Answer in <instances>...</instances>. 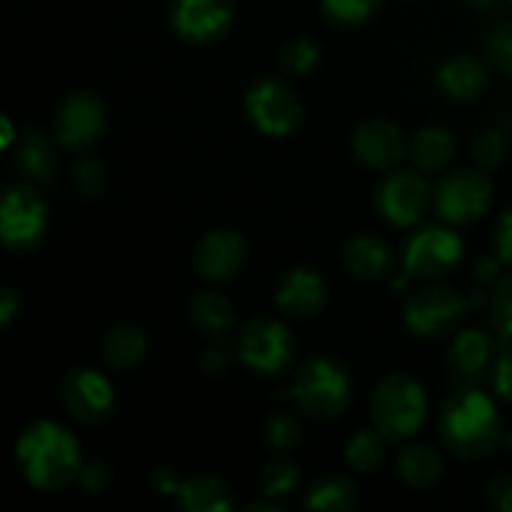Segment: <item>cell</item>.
Segmentation results:
<instances>
[{
  "instance_id": "obj_41",
  "label": "cell",
  "mask_w": 512,
  "mask_h": 512,
  "mask_svg": "<svg viewBox=\"0 0 512 512\" xmlns=\"http://www.w3.org/2000/svg\"><path fill=\"white\" fill-rule=\"evenodd\" d=\"M183 480V475L175 468H170V465H158L148 475L150 490L155 495H160V498H175L180 493V488H183Z\"/></svg>"
},
{
  "instance_id": "obj_30",
  "label": "cell",
  "mask_w": 512,
  "mask_h": 512,
  "mask_svg": "<svg viewBox=\"0 0 512 512\" xmlns=\"http://www.w3.org/2000/svg\"><path fill=\"white\" fill-rule=\"evenodd\" d=\"M323 60V45L310 35H295L280 48L278 65L288 78H308Z\"/></svg>"
},
{
  "instance_id": "obj_29",
  "label": "cell",
  "mask_w": 512,
  "mask_h": 512,
  "mask_svg": "<svg viewBox=\"0 0 512 512\" xmlns=\"http://www.w3.org/2000/svg\"><path fill=\"white\" fill-rule=\"evenodd\" d=\"M300 483H303V470H300L298 463L285 458V455L268 460L258 475L260 495H268V498L280 500V503L293 498L300 490Z\"/></svg>"
},
{
  "instance_id": "obj_1",
  "label": "cell",
  "mask_w": 512,
  "mask_h": 512,
  "mask_svg": "<svg viewBox=\"0 0 512 512\" xmlns=\"http://www.w3.org/2000/svg\"><path fill=\"white\" fill-rule=\"evenodd\" d=\"M15 465L28 485L40 493H58L78 483L83 470V445L68 425L38 418L15 438Z\"/></svg>"
},
{
  "instance_id": "obj_10",
  "label": "cell",
  "mask_w": 512,
  "mask_h": 512,
  "mask_svg": "<svg viewBox=\"0 0 512 512\" xmlns=\"http://www.w3.org/2000/svg\"><path fill=\"white\" fill-rule=\"evenodd\" d=\"M373 208L390 228L410 230L433 210V185L418 168L388 170L375 185Z\"/></svg>"
},
{
  "instance_id": "obj_37",
  "label": "cell",
  "mask_w": 512,
  "mask_h": 512,
  "mask_svg": "<svg viewBox=\"0 0 512 512\" xmlns=\"http://www.w3.org/2000/svg\"><path fill=\"white\" fill-rule=\"evenodd\" d=\"M488 375L495 398L512 405V345H505L503 350H498Z\"/></svg>"
},
{
  "instance_id": "obj_2",
  "label": "cell",
  "mask_w": 512,
  "mask_h": 512,
  "mask_svg": "<svg viewBox=\"0 0 512 512\" xmlns=\"http://www.w3.org/2000/svg\"><path fill=\"white\" fill-rule=\"evenodd\" d=\"M438 433L445 450L460 460H485L503 443L498 403L480 388H460L440 410Z\"/></svg>"
},
{
  "instance_id": "obj_9",
  "label": "cell",
  "mask_w": 512,
  "mask_h": 512,
  "mask_svg": "<svg viewBox=\"0 0 512 512\" xmlns=\"http://www.w3.org/2000/svg\"><path fill=\"white\" fill-rule=\"evenodd\" d=\"M50 228L48 200L38 185L20 180L5 188L0 205V240L10 255H28L45 240Z\"/></svg>"
},
{
  "instance_id": "obj_7",
  "label": "cell",
  "mask_w": 512,
  "mask_h": 512,
  "mask_svg": "<svg viewBox=\"0 0 512 512\" xmlns=\"http://www.w3.org/2000/svg\"><path fill=\"white\" fill-rule=\"evenodd\" d=\"M235 353L240 363L255 375L278 378L288 373L298 360V340L283 320L255 315L238 328Z\"/></svg>"
},
{
  "instance_id": "obj_24",
  "label": "cell",
  "mask_w": 512,
  "mask_h": 512,
  "mask_svg": "<svg viewBox=\"0 0 512 512\" xmlns=\"http://www.w3.org/2000/svg\"><path fill=\"white\" fill-rule=\"evenodd\" d=\"M175 503L185 512H230L238 508L235 493L225 480L210 473H195L183 480Z\"/></svg>"
},
{
  "instance_id": "obj_23",
  "label": "cell",
  "mask_w": 512,
  "mask_h": 512,
  "mask_svg": "<svg viewBox=\"0 0 512 512\" xmlns=\"http://www.w3.org/2000/svg\"><path fill=\"white\" fill-rule=\"evenodd\" d=\"M148 333L135 323H115L100 340L105 365L115 373H128L148 358Z\"/></svg>"
},
{
  "instance_id": "obj_26",
  "label": "cell",
  "mask_w": 512,
  "mask_h": 512,
  "mask_svg": "<svg viewBox=\"0 0 512 512\" xmlns=\"http://www.w3.org/2000/svg\"><path fill=\"white\" fill-rule=\"evenodd\" d=\"M455 153H458L455 135L443 125H425V128L415 130L410 138V163L413 168L423 170L425 175L443 173L455 160Z\"/></svg>"
},
{
  "instance_id": "obj_12",
  "label": "cell",
  "mask_w": 512,
  "mask_h": 512,
  "mask_svg": "<svg viewBox=\"0 0 512 512\" xmlns=\"http://www.w3.org/2000/svg\"><path fill=\"white\" fill-rule=\"evenodd\" d=\"M108 130V108L95 90H70L55 105L50 133L68 153L88 155L100 145Z\"/></svg>"
},
{
  "instance_id": "obj_15",
  "label": "cell",
  "mask_w": 512,
  "mask_h": 512,
  "mask_svg": "<svg viewBox=\"0 0 512 512\" xmlns=\"http://www.w3.org/2000/svg\"><path fill=\"white\" fill-rule=\"evenodd\" d=\"M350 150L365 168L388 173L400 168L410 153V140L405 130L390 118H365L350 133Z\"/></svg>"
},
{
  "instance_id": "obj_8",
  "label": "cell",
  "mask_w": 512,
  "mask_h": 512,
  "mask_svg": "<svg viewBox=\"0 0 512 512\" xmlns=\"http://www.w3.org/2000/svg\"><path fill=\"white\" fill-rule=\"evenodd\" d=\"M470 313L468 295L443 280H430L410 290L403 305V323L420 340H440L455 335Z\"/></svg>"
},
{
  "instance_id": "obj_21",
  "label": "cell",
  "mask_w": 512,
  "mask_h": 512,
  "mask_svg": "<svg viewBox=\"0 0 512 512\" xmlns=\"http://www.w3.org/2000/svg\"><path fill=\"white\" fill-rule=\"evenodd\" d=\"M498 335H490L488 330L480 328H465L458 330L450 340L448 348V365L455 375L468 380L483 378L490 373L493 360L498 355V345H495Z\"/></svg>"
},
{
  "instance_id": "obj_13",
  "label": "cell",
  "mask_w": 512,
  "mask_h": 512,
  "mask_svg": "<svg viewBox=\"0 0 512 512\" xmlns=\"http://www.w3.org/2000/svg\"><path fill=\"white\" fill-rule=\"evenodd\" d=\"M58 398L65 413L88 428L108 423L118 408L113 380L93 365L70 368L58 385Z\"/></svg>"
},
{
  "instance_id": "obj_42",
  "label": "cell",
  "mask_w": 512,
  "mask_h": 512,
  "mask_svg": "<svg viewBox=\"0 0 512 512\" xmlns=\"http://www.w3.org/2000/svg\"><path fill=\"white\" fill-rule=\"evenodd\" d=\"M488 500L495 510L512 512V473H500L490 480Z\"/></svg>"
},
{
  "instance_id": "obj_45",
  "label": "cell",
  "mask_w": 512,
  "mask_h": 512,
  "mask_svg": "<svg viewBox=\"0 0 512 512\" xmlns=\"http://www.w3.org/2000/svg\"><path fill=\"white\" fill-rule=\"evenodd\" d=\"M245 510H253V512H258V510L278 512V510H283V503H280V500H273V498H268V495H260L258 500H253V503H248V505H245Z\"/></svg>"
},
{
  "instance_id": "obj_6",
  "label": "cell",
  "mask_w": 512,
  "mask_h": 512,
  "mask_svg": "<svg viewBox=\"0 0 512 512\" xmlns=\"http://www.w3.org/2000/svg\"><path fill=\"white\" fill-rule=\"evenodd\" d=\"M465 240L455 225L420 223L410 228L400 245V268L415 280H443L455 273L463 260Z\"/></svg>"
},
{
  "instance_id": "obj_27",
  "label": "cell",
  "mask_w": 512,
  "mask_h": 512,
  "mask_svg": "<svg viewBox=\"0 0 512 512\" xmlns=\"http://www.w3.org/2000/svg\"><path fill=\"white\" fill-rule=\"evenodd\" d=\"M360 495L348 475H323L305 490L300 508L315 512H350L358 508Z\"/></svg>"
},
{
  "instance_id": "obj_19",
  "label": "cell",
  "mask_w": 512,
  "mask_h": 512,
  "mask_svg": "<svg viewBox=\"0 0 512 512\" xmlns=\"http://www.w3.org/2000/svg\"><path fill=\"white\" fill-rule=\"evenodd\" d=\"M488 65L470 53H453L435 68V85L455 103H473L488 90Z\"/></svg>"
},
{
  "instance_id": "obj_25",
  "label": "cell",
  "mask_w": 512,
  "mask_h": 512,
  "mask_svg": "<svg viewBox=\"0 0 512 512\" xmlns=\"http://www.w3.org/2000/svg\"><path fill=\"white\" fill-rule=\"evenodd\" d=\"M395 470L410 488L430 490L445 478V458L435 445L408 443L395 458Z\"/></svg>"
},
{
  "instance_id": "obj_18",
  "label": "cell",
  "mask_w": 512,
  "mask_h": 512,
  "mask_svg": "<svg viewBox=\"0 0 512 512\" xmlns=\"http://www.w3.org/2000/svg\"><path fill=\"white\" fill-rule=\"evenodd\" d=\"M340 260L343 268L348 270L353 278L365 280V283H378V280H388L395 273V250L390 248L388 240L373 233H355L345 240L343 250H340Z\"/></svg>"
},
{
  "instance_id": "obj_32",
  "label": "cell",
  "mask_w": 512,
  "mask_h": 512,
  "mask_svg": "<svg viewBox=\"0 0 512 512\" xmlns=\"http://www.w3.org/2000/svg\"><path fill=\"white\" fill-rule=\"evenodd\" d=\"M263 438L265 445L273 450L275 455L293 453L305 438V428L300 415L290 413V410H275L268 415L263 425Z\"/></svg>"
},
{
  "instance_id": "obj_33",
  "label": "cell",
  "mask_w": 512,
  "mask_h": 512,
  "mask_svg": "<svg viewBox=\"0 0 512 512\" xmlns=\"http://www.w3.org/2000/svg\"><path fill=\"white\" fill-rule=\"evenodd\" d=\"M70 185H73L80 198H100L108 188V168H105L103 160L93 158V155H80L73 168H70Z\"/></svg>"
},
{
  "instance_id": "obj_36",
  "label": "cell",
  "mask_w": 512,
  "mask_h": 512,
  "mask_svg": "<svg viewBox=\"0 0 512 512\" xmlns=\"http://www.w3.org/2000/svg\"><path fill=\"white\" fill-rule=\"evenodd\" d=\"M485 55L495 70L512 80V18L495 25L485 38Z\"/></svg>"
},
{
  "instance_id": "obj_11",
  "label": "cell",
  "mask_w": 512,
  "mask_h": 512,
  "mask_svg": "<svg viewBox=\"0 0 512 512\" xmlns=\"http://www.w3.org/2000/svg\"><path fill=\"white\" fill-rule=\"evenodd\" d=\"M493 180L480 168H458L440 175L433 185V210L443 223L465 228L493 208Z\"/></svg>"
},
{
  "instance_id": "obj_46",
  "label": "cell",
  "mask_w": 512,
  "mask_h": 512,
  "mask_svg": "<svg viewBox=\"0 0 512 512\" xmlns=\"http://www.w3.org/2000/svg\"><path fill=\"white\" fill-rule=\"evenodd\" d=\"M465 3L475 10H490L495 5V0H465Z\"/></svg>"
},
{
  "instance_id": "obj_3",
  "label": "cell",
  "mask_w": 512,
  "mask_h": 512,
  "mask_svg": "<svg viewBox=\"0 0 512 512\" xmlns=\"http://www.w3.org/2000/svg\"><path fill=\"white\" fill-rule=\"evenodd\" d=\"M290 400L310 420H335L355 400V380L348 365L330 355H313L295 368Z\"/></svg>"
},
{
  "instance_id": "obj_44",
  "label": "cell",
  "mask_w": 512,
  "mask_h": 512,
  "mask_svg": "<svg viewBox=\"0 0 512 512\" xmlns=\"http://www.w3.org/2000/svg\"><path fill=\"white\" fill-rule=\"evenodd\" d=\"M20 295L15 288H3L0 290V323L10 325L20 313Z\"/></svg>"
},
{
  "instance_id": "obj_31",
  "label": "cell",
  "mask_w": 512,
  "mask_h": 512,
  "mask_svg": "<svg viewBox=\"0 0 512 512\" xmlns=\"http://www.w3.org/2000/svg\"><path fill=\"white\" fill-rule=\"evenodd\" d=\"M383 5L385 0H320V13L333 28L353 30L370 23Z\"/></svg>"
},
{
  "instance_id": "obj_34",
  "label": "cell",
  "mask_w": 512,
  "mask_h": 512,
  "mask_svg": "<svg viewBox=\"0 0 512 512\" xmlns=\"http://www.w3.org/2000/svg\"><path fill=\"white\" fill-rule=\"evenodd\" d=\"M490 328L503 345H512V273L503 275L490 293Z\"/></svg>"
},
{
  "instance_id": "obj_20",
  "label": "cell",
  "mask_w": 512,
  "mask_h": 512,
  "mask_svg": "<svg viewBox=\"0 0 512 512\" xmlns=\"http://www.w3.org/2000/svg\"><path fill=\"white\" fill-rule=\"evenodd\" d=\"M13 165L28 183H50L58 173V140L38 128H25L15 135Z\"/></svg>"
},
{
  "instance_id": "obj_40",
  "label": "cell",
  "mask_w": 512,
  "mask_h": 512,
  "mask_svg": "<svg viewBox=\"0 0 512 512\" xmlns=\"http://www.w3.org/2000/svg\"><path fill=\"white\" fill-rule=\"evenodd\" d=\"M493 253L512 270V205L503 210L493 228Z\"/></svg>"
},
{
  "instance_id": "obj_47",
  "label": "cell",
  "mask_w": 512,
  "mask_h": 512,
  "mask_svg": "<svg viewBox=\"0 0 512 512\" xmlns=\"http://www.w3.org/2000/svg\"><path fill=\"white\" fill-rule=\"evenodd\" d=\"M500 448H503L508 455H512V430L503 435V443H500Z\"/></svg>"
},
{
  "instance_id": "obj_16",
  "label": "cell",
  "mask_w": 512,
  "mask_h": 512,
  "mask_svg": "<svg viewBox=\"0 0 512 512\" xmlns=\"http://www.w3.org/2000/svg\"><path fill=\"white\" fill-rule=\"evenodd\" d=\"M248 260V240L235 228H213L193 250V270L208 283H228Z\"/></svg>"
},
{
  "instance_id": "obj_48",
  "label": "cell",
  "mask_w": 512,
  "mask_h": 512,
  "mask_svg": "<svg viewBox=\"0 0 512 512\" xmlns=\"http://www.w3.org/2000/svg\"><path fill=\"white\" fill-rule=\"evenodd\" d=\"M510 3H512V0H510Z\"/></svg>"
},
{
  "instance_id": "obj_38",
  "label": "cell",
  "mask_w": 512,
  "mask_h": 512,
  "mask_svg": "<svg viewBox=\"0 0 512 512\" xmlns=\"http://www.w3.org/2000/svg\"><path fill=\"white\" fill-rule=\"evenodd\" d=\"M235 358H238L235 350H230L228 345H220L218 340H215V343L208 345V348L203 350V355H200V370H203L208 378H223V375L233 368Z\"/></svg>"
},
{
  "instance_id": "obj_5",
  "label": "cell",
  "mask_w": 512,
  "mask_h": 512,
  "mask_svg": "<svg viewBox=\"0 0 512 512\" xmlns=\"http://www.w3.org/2000/svg\"><path fill=\"white\" fill-rule=\"evenodd\" d=\"M250 125L265 138H290L305 123V105L288 75H260L243 95Z\"/></svg>"
},
{
  "instance_id": "obj_14",
  "label": "cell",
  "mask_w": 512,
  "mask_h": 512,
  "mask_svg": "<svg viewBox=\"0 0 512 512\" xmlns=\"http://www.w3.org/2000/svg\"><path fill=\"white\" fill-rule=\"evenodd\" d=\"M168 25L185 45L210 48L233 30L235 0H170Z\"/></svg>"
},
{
  "instance_id": "obj_39",
  "label": "cell",
  "mask_w": 512,
  "mask_h": 512,
  "mask_svg": "<svg viewBox=\"0 0 512 512\" xmlns=\"http://www.w3.org/2000/svg\"><path fill=\"white\" fill-rule=\"evenodd\" d=\"M78 485L83 488V493L88 495L105 493V490H110V485H113V468H110L108 463H103V460L85 463L78 475Z\"/></svg>"
},
{
  "instance_id": "obj_4",
  "label": "cell",
  "mask_w": 512,
  "mask_h": 512,
  "mask_svg": "<svg viewBox=\"0 0 512 512\" xmlns=\"http://www.w3.org/2000/svg\"><path fill=\"white\" fill-rule=\"evenodd\" d=\"M430 400L423 383L395 370L380 378L370 393V420L390 443H408L423 430Z\"/></svg>"
},
{
  "instance_id": "obj_17",
  "label": "cell",
  "mask_w": 512,
  "mask_h": 512,
  "mask_svg": "<svg viewBox=\"0 0 512 512\" xmlns=\"http://www.w3.org/2000/svg\"><path fill=\"white\" fill-rule=\"evenodd\" d=\"M330 303V285L308 265L290 268L275 285V308L290 320H315Z\"/></svg>"
},
{
  "instance_id": "obj_43",
  "label": "cell",
  "mask_w": 512,
  "mask_h": 512,
  "mask_svg": "<svg viewBox=\"0 0 512 512\" xmlns=\"http://www.w3.org/2000/svg\"><path fill=\"white\" fill-rule=\"evenodd\" d=\"M503 260L498 258L495 253H488V255H480V258H475L473 263V280L478 285H490V283H498L500 278H503Z\"/></svg>"
},
{
  "instance_id": "obj_28",
  "label": "cell",
  "mask_w": 512,
  "mask_h": 512,
  "mask_svg": "<svg viewBox=\"0 0 512 512\" xmlns=\"http://www.w3.org/2000/svg\"><path fill=\"white\" fill-rule=\"evenodd\" d=\"M390 440L378 428H360L345 443V463L355 473H375L388 458Z\"/></svg>"
},
{
  "instance_id": "obj_22",
  "label": "cell",
  "mask_w": 512,
  "mask_h": 512,
  "mask_svg": "<svg viewBox=\"0 0 512 512\" xmlns=\"http://www.w3.org/2000/svg\"><path fill=\"white\" fill-rule=\"evenodd\" d=\"M188 320L195 333L208 340H223L238 333V310L220 290H198L188 300Z\"/></svg>"
},
{
  "instance_id": "obj_35",
  "label": "cell",
  "mask_w": 512,
  "mask_h": 512,
  "mask_svg": "<svg viewBox=\"0 0 512 512\" xmlns=\"http://www.w3.org/2000/svg\"><path fill=\"white\" fill-rule=\"evenodd\" d=\"M505 153H508V143H505L503 133L495 128H483L473 135L470 140V160L475 168L493 173L503 165Z\"/></svg>"
}]
</instances>
